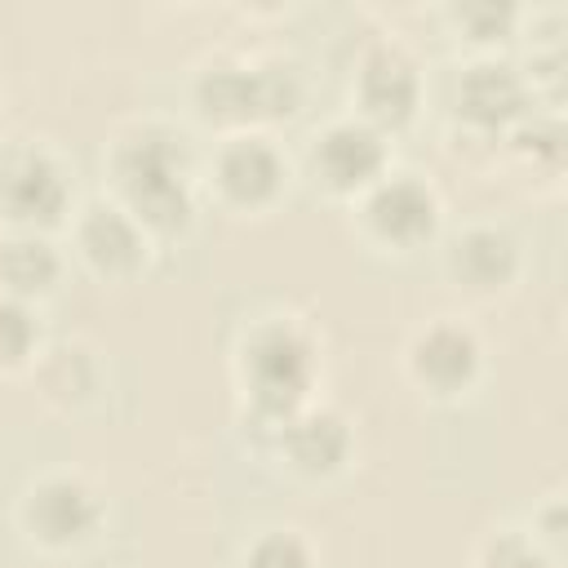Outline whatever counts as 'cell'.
Returning a JSON list of instances; mask_svg holds the SVG:
<instances>
[{"instance_id":"7a4b0ae2","label":"cell","mask_w":568,"mask_h":568,"mask_svg":"<svg viewBox=\"0 0 568 568\" xmlns=\"http://www.w3.org/2000/svg\"><path fill=\"white\" fill-rule=\"evenodd\" d=\"M324 346L320 333L297 311H262L253 315L231 346V382L240 422L257 435V444L315 399Z\"/></svg>"},{"instance_id":"4fadbf2b","label":"cell","mask_w":568,"mask_h":568,"mask_svg":"<svg viewBox=\"0 0 568 568\" xmlns=\"http://www.w3.org/2000/svg\"><path fill=\"white\" fill-rule=\"evenodd\" d=\"M262 448L288 475H297L306 484H328L355 462V426H351V417L342 408L311 399L293 417H284L262 439Z\"/></svg>"},{"instance_id":"8992f818","label":"cell","mask_w":568,"mask_h":568,"mask_svg":"<svg viewBox=\"0 0 568 568\" xmlns=\"http://www.w3.org/2000/svg\"><path fill=\"white\" fill-rule=\"evenodd\" d=\"M293 186V160L271 133H222L200 160V195L231 217H266Z\"/></svg>"},{"instance_id":"2e32d148","label":"cell","mask_w":568,"mask_h":568,"mask_svg":"<svg viewBox=\"0 0 568 568\" xmlns=\"http://www.w3.org/2000/svg\"><path fill=\"white\" fill-rule=\"evenodd\" d=\"M31 373H36L40 399L53 413H80L102 390V359L84 337H62V342L44 346Z\"/></svg>"},{"instance_id":"52a82bcc","label":"cell","mask_w":568,"mask_h":568,"mask_svg":"<svg viewBox=\"0 0 568 568\" xmlns=\"http://www.w3.org/2000/svg\"><path fill=\"white\" fill-rule=\"evenodd\" d=\"M351 231L377 253H417L439 240L444 200L422 173L390 169L351 204Z\"/></svg>"},{"instance_id":"e0dca14e","label":"cell","mask_w":568,"mask_h":568,"mask_svg":"<svg viewBox=\"0 0 568 568\" xmlns=\"http://www.w3.org/2000/svg\"><path fill=\"white\" fill-rule=\"evenodd\" d=\"M501 146H506L510 160L532 164L537 178L559 182V173H564V120H559L555 106H546V111L532 106V111L501 138Z\"/></svg>"},{"instance_id":"3957f363","label":"cell","mask_w":568,"mask_h":568,"mask_svg":"<svg viewBox=\"0 0 568 568\" xmlns=\"http://www.w3.org/2000/svg\"><path fill=\"white\" fill-rule=\"evenodd\" d=\"M302 71L284 53H209L186 80L191 115L217 138L248 129L271 133V124L302 111Z\"/></svg>"},{"instance_id":"8fae6325","label":"cell","mask_w":568,"mask_h":568,"mask_svg":"<svg viewBox=\"0 0 568 568\" xmlns=\"http://www.w3.org/2000/svg\"><path fill=\"white\" fill-rule=\"evenodd\" d=\"M422 98H426V75L408 44L373 40L359 53L355 75H351V115H359L377 133L395 138L417 120Z\"/></svg>"},{"instance_id":"ba28073f","label":"cell","mask_w":568,"mask_h":568,"mask_svg":"<svg viewBox=\"0 0 568 568\" xmlns=\"http://www.w3.org/2000/svg\"><path fill=\"white\" fill-rule=\"evenodd\" d=\"M484 337L475 324L457 315H430L417 324L399 351V368L408 386L430 404H462L484 382Z\"/></svg>"},{"instance_id":"ac0fdd59","label":"cell","mask_w":568,"mask_h":568,"mask_svg":"<svg viewBox=\"0 0 568 568\" xmlns=\"http://www.w3.org/2000/svg\"><path fill=\"white\" fill-rule=\"evenodd\" d=\"M470 568H564V555L550 550L528 524H493L475 541Z\"/></svg>"},{"instance_id":"277c9868","label":"cell","mask_w":568,"mask_h":568,"mask_svg":"<svg viewBox=\"0 0 568 568\" xmlns=\"http://www.w3.org/2000/svg\"><path fill=\"white\" fill-rule=\"evenodd\" d=\"M13 524L31 550L75 555L102 537L106 501L84 470L58 466V470H40L36 479L22 484V493L13 501Z\"/></svg>"},{"instance_id":"44dd1931","label":"cell","mask_w":568,"mask_h":568,"mask_svg":"<svg viewBox=\"0 0 568 568\" xmlns=\"http://www.w3.org/2000/svg\"><path fill=\"white\" fill-rule=\"evenodd\" d=\"M235 568H320V555L302 528H262L240 546Z\"/></svg>"},{"instance_id":"9c48e42d","label":"cell","mask_w":568,"mask_h":568,"mask_svg":"<svg viewBox=\"0 0 568 568\" xmlns=\"http://www.w3.org/2000/svg\"><path fill=\"white\" fill-rule=\"evenodd\" d=\"M390 169V138L351 111L324 120L302 146V173L311 178V186L346 209Z\"/></svg>"},{"instance_id":"5b68a950","label":"cell","mask_w":568,"mask_h":568,"mask_svg":"<svg viewBox=\"0 0 568 568\" xmlns=\"http://www.w3.org/2000/svg\"><path fill=\"white\" fill-rule=\"evenodd\" d=\"M75 213V173L49 138H9L0 146V231L53 235Z\"/></svg>"},{"instance_id":"30bf717a","label":"cell","mask_w":568,"mask_h":568,"mask_svg":"<svg viewBox=\"0 0 568 568\" xmlns=\"http://www.w3.org/2000/svg\"><path fill=\"white\" fill-rule=\"evenodd\" d=\"M537 106L519 62L501 53H470L453 84V124L462 138L497 151L501 138Z\"/></svg>"},{"instance_id":"9a60e30c","label":"cell","mask_w":568,"mask_h":568,"mask_svg":"<svg viewBox=\"0 0 568 568\" xmlns=\"http://www.w3.org/2000/svg\"><path fill=\"white\" fill-rule=\"evenodd\" d=\"M67 275V257L53 235L40 231H0V293L40 306L58 293Z\"/></svg>"},{"instance_id":"d6986e66","label":"cell","mask_w":568,"mask_h":568,"mask_svg":"<svg viewBox=\"0 0 568 568\" xmlns=\"http://www.w3.org/2000/svg\"><path fill=\"white\" fill-rule=\"evenodd\" d=\"M44 351V324L31 302L0 293V377L31 373Z\"/></svg>"},{"instance_id":"6da1fadb","label":"cell","mask_w":568,"mask_h":568,"mask_svg":"<svg viewBox=\"0 0 568 568\" xmlns=\"http://www.w3.org/2000/svg\"><path fill=\"white\" fill-rule=\"evenodd\" d=\"M102 169L106 195L129 209L155 244L191 231L200 209V155L186 129L164 115H133L111 133Z\"/></svg>"},{"instance_id":"ffe728a7","label":"cell","mask_w":568,"mask_h":568,"mask_svg":"<svg viewBox=\"0 0 568 568\" xmlns=\"http://www.w3.org/2000/svg\"><path fill=\"white\" fill-rule=\"evenodd\" d=\"M444 18L453 22L457 40H466L475 53H497V44H506L519 27V9L515 4H493V0L448 4Z\"/></svg>"},{"instance_id":"7c38bea8","label":"cell","mask_w":568,"mask_h":568,"mask_svg":"<svg viewBox=\"0 0 568 568\" xmlns=\"http://www.w3.org/2000/svg\"><path fill=\"white\" fill-rule=\"evenodd\" d=\"M71 248L84 262V271L102 284H129L138 280L151 257H155V240L142 231V222L120 209L111 195H93L84 204H75L71 213Z\"/></svg>"},{"instance_id":"5bb4252c","label":"cell","mask_w":568,"mask_h":568,"mask_svg":"<svg viewBox=\"0 0 568 568\" xmlns=\"http://www.w3.org/2000/svg\"><path fill=\"white\" fill-rule=\"evenodd\" d=\"M439 271L448 288H457L470 302H497L506 297L524 275V248L519 240L497 222H466L439 244Z\"/></svg>"}]
</instances>
